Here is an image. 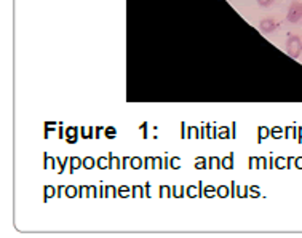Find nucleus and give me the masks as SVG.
I'll list each match as a JSON object with an SVG mask.
<instances>
[{
    "mask_svg": "<svg viewBox=\"0 0 302 238\" xmlns=\"http://www.w3.org/2000/svg\"><path fill=\"white\" fill-rule=\"evenodd\" d=\"M286 19L293 24L299 23L302 19V3L298 2V0H294V2L290 5V10L286 13Z\"/></svg>",
    "mask_w": 302,
    "mask_h": 238,
    "instance_id": "nucleus-2",
    "label": "nucleus"
},
{
    "mask_svg": "<svg viewBox=\"0 0 302 238\" xmlns=\"http://www.w3.org/2000/svg\"><path fill=\"white\" fill-rule=\"evenodd\" d=\"M275 2V0H258V3L261 6H269V5H272Z\"/></svg>",
    "mask_w": 302,
    "mask_h": 238,
    "instance_id": "nucleus-4",
    "label": "nucleus"
},
{
    "mask_svg": "<svg viewBox=\"0 0 302 238\" xmlns=\"http://www.w3.org/2000/svg\"><path fill=\"white\" fill-rule=\"evenodd\" d=\"M259 29L262 32H266V34H271V32H273L275 29H277V21L272 18H266V19H262L261 24H259Z\"/></svg>",
    "mask_w": 302,
    "mask_h": 238,
    "instance_id": "nucleus-3",
    "label": "nucleus"
},
{
    "mask_svg": "<svg viewBox=\"0 0 302 238\" xmlns=\"http://www.w3.org/2000/svg\"><path fill=\"white\" fill-rule=\"evenodd\" d=\"M286 51L291 58H298L302 53V40L298 35H291L286 42Z\"/></svg>",
    "mask_w": 302,
    "mask_h": 238,
    "instance_id": "nucleus-1",
    "label": "nucleus"
}]
</instances>
